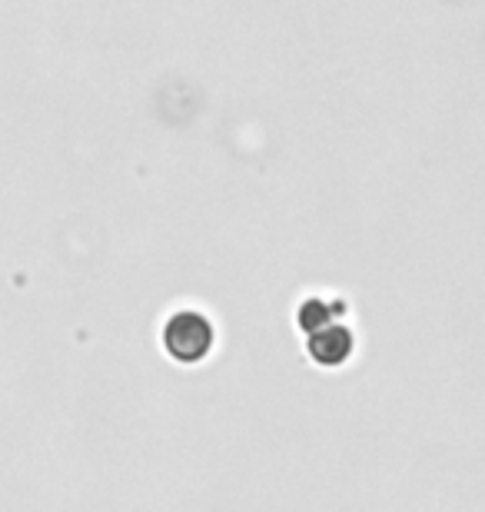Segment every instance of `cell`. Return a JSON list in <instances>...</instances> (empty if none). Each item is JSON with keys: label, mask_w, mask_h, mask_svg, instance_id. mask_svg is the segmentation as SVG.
Segmentation results:
<instances>
[{"label": "cell", "mask_w": 485, "mask_h": 512, "mask_svg": "<svg viewBox=\"0 0 485 512\" xmlns=\"http://www.w3.org/2000/svg\"><path fill=\"white\" fill-rule=\"evenodd\" d=\"M333 316H336V310L326 300H306L303 306H299V326H303L306 333H313V330H319V326L333 323Z\"/></svg>", "instance_id": "3"}, {"label": "cell", "mask_w": 485, "mask_h": 512, "mask_svg": "<svg viewBox=\"0 0 485 512\" xmlns=\"http://www.w3.org/2000/svg\"><path fill=\"white\" fill-rule=\"evenodd\" d=\"M163 346L177 363H200L213 346V326L203 313L183 310L163 326Z\"/></svg>", "instance_id": "1"}, {"label": "cell", "mask_w": 485, "mask_h": 512, "mask_svg": "<svg viewBox=\"0 0 485 512\" xmlns=\"http://www.w3.org/2000/svg\"><path fill=\"white\" fill-rule=\"evenodd\" d=\"M353 353V333L339 323H326L319 330L309 333V356L319 363V366H339L349 360Z\"/></svg>", "instance_id": "2"}]
</instances>
